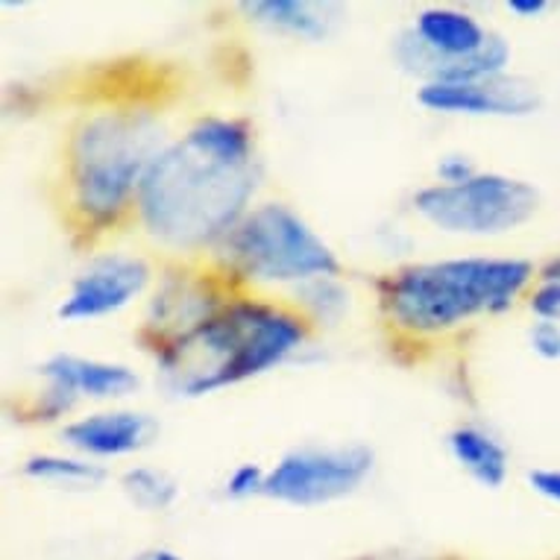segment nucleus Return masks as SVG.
<instances>
[{
    "label": "nucleus",
    "mask_w": 560,
    "mask_h": 560,
    "mask_svg": "<svg viewBox=\"0 0 560 560\" xmlns=\"http://www.w3.org/2000/svg\"><path fill=\"white\" fill-rule=\"evenodd\" d=\"M265 162L253 118L202 112L153 159L132 230L162 261L212 258L258 202Z\"/></svg>",
    "instance_id": "obj_1"
},
{
    "label": "nucleus",
    "mask_w": 560,
    "mask_h": 560,
    "mask_svg": "<svg viewBox=\"0 0 560 560\" xmlns=\"http://www.w3.org/2000/svg\"><path fill=\"white\" fill-rule=\"evenodd\" d=\"M171 138L165 89H103L65 124L50 202L71 247L92 256L132 230L141 183Z\"/></svg>",
    "instance_id": "obj_2"
},
{
    "label": "nucleus",
    "mask_w": 560,
    "mask_h": 560,
    "mask_svg": "<svg viewBox=\"0 0 560 560\" xmlns=\"http://www.w3.org/2000/svg\"><path fill=\"white\" fill-rule=\"evenodd\" d=\"M540 267L523 256L399 261L370 279L382 338L402 361L458 343L478 323L523 305Z\"/></svg>",
    "instance_id": "obj_3"
},
{
    "label": "nucleus",
    "mask_w": 560,
    "mask_h": 560,
    "mask_svg": "<svg viewBox=\"0 0 560 560\" xmlns=\"http://www.w3.org/2000/svg\"><path fill=\"white\" fill-rule=\"evenodd\" d=\"M314 326L273 294L238 291L221 312L150 355L174 399H202L282 370L312 347Z\"/></svg>",
    "instance_id": "obj_4"
},
{
    "label": "nucleus",
    "mask_w": 560,
    "mask_h": 560,
    "mask_svg": "<svg viewBox=\"0 0 560 560\" xmlns=\"http://www.w3.org/2000/svg\"><path fill=\"white\" fill-rule=\"evenodd\" d=\"M241 291L285 296L317 276H340L338 249L285 200H258L212 253Z\"/></svg>",
    "instance_id": "obj_5"
},
{
    "label": "nucleus",
    "mask_w": 560,
    "mask_h": 560,
    "mask_svg": "<svg viewBox=\"0 0 560 560\" xmlns=\"http://www.w3.org/2000/svg\"><path fill=\"white\" fill-rule=\"evenodd\" d=\"M396 68L413 83H476L511 74L514 47L476 12L429 3L390 42Z\"/></svg>",
    "instance_id": "obj_6"
},
{
    "label": "nucleus",
    "mask_w": 560,
    "mask_h": 560,
    "mask_svg": "<svg viewBox=\"0 0 560 560\" xmlns=\"http://www.w3.org/2000/svg\"><path fill=\"white\" fill-rule=\"evenodd\" d=\"M411 212L432 230L455 238H505L534 221L540 188L523 176L485 171L460 185L429 183L411 194Z\"/></svg>",
    "instance_id": "obj_7"
},
{
    "label": "nucleus",
    "mask_w": 560,
    "mask_h": 560,
    "mask_svg": "<svg viewBox=\"0 0 560 560\" xmlns=\"http://www.w3.org/2000/svg\"><path fill=\"white\" fill-rule=\"evenodd\" d=\"M376 472V450L368 443H303L267 464L265 499L276 505H338L355 497Z\"/></svg>",
    "instance_id": "obj_8"
},
{
    "label": "nucleus",
    "mask_w": 560,
    "mask_h": 560,
    "mask_svg": "<svg viewBox=\"0 0 560 560\" xmlns=\"http://www.w3.org/2000/svg\"><path fill=\"white\" fill-rule=\"evenodd\" d=\"M36 378L38 385L15 405V420L24 425L62 423L83 402L118 405L141 387L136 368L80 352L47 355L36 364Z\"/></svg>",
    "instance_id": "obj_9"
},
{
    "label": "nucleus",
    "mask_w": 560,
    "mask_h": 560,
    "mask_svg": "<svg viewBox=\"0 0 560 560\" xmlns=\"http://www.w3.org/2000/svg\"><path fill=\"white\" fill-rule=\"evenodd\" d=\"M241 288L214 265L212 258L200 261H159L156 285L144 300L136 340L148 355L167 343L185 338L200 323L218 314Z\"/></svg>",
    "instance_id": "obj_10"
},
{
    "label": "nucleus",
    "mask_w": 560,
    "mask_h": 560,
    "mask_svg": "<svg viewBox=\"0 0 560 560\" xmlns=\"http://www.w3.org/2000/svg\"><path fill=\"white\" fill-rule=\"evenodd\" d=\"M159 265L144 253L97 249L85 256L56 303V320L68 326L94 323L127 312L138 300H148L156 285Z\"/></svg>",
    "instance_id": "obj_11"
},
{
    "label": "nucleus",
    "mask_w": 560,
    "mask_h": 560,
    "mask_svg": "<svg viewBox=\"0 0 560 560\" xmlns=\"http://www.w3.org/2000/svg\"><path fill=\"white\" fill-rule=\"evenodd\" d=\"M413 103L446 118L520 120L542 109V92L534 80L505 74L476 83H423L417 85Z\"/></svg>",
    "instance_id": "obj_12"
},
{
    "label": "nucleus",
    "mask_w": 560,
    "mask_h": 560,
    "mask_svg": "<svg viewBox=\"0 0 560 560\" xmlns=\"http://www.w3.org/2000/svg\"><path fill=\"white\" fill-rule=\"evenodd\" d=\"M162 425L150 411L129 405H103L92 411L77 413L59 429L65 450L77 452L97 464L127 460L141 455L159 441Z\"/></svg>",
    "instance_id": "obj_13"
},
{
    "label": "nucleus",
    "mask_w": 560,
    "mask_h": 560,
    "mask_svg": "<svg viewBox=\"0 0 560 560\" xmlns=\"http://www.w3.org/2000/svg\"><path fill=\"white\" fill-rule=\"evenodd\" d=\"M235 12L244 24L267 36L291 42H326L347 19V7L335 0H241Z\"/></svg>",
    "instance_id": "obj_14"
},
{
    "label": "nucleus",
    "mask_w": 560,
    "mask_h": 560,
    "mask_svg": "<svg viewBox=\"0 0 560 560\" xmlns=\"http://www.w3.org/2000/svg\"><path fill=\"white\" fill-rule=\"evenodd\" d=\"M446 452L452 464L481 490H502L511 478L514 455L490 425L460 420L446 432Z\"/></svg>",
    "instance_id": "obj_15"
},
{
    "label": "nucleus",
    "mask_w": 560,
    "mask_h": 560,
    "mask_svg": "<svg viewBox=\"0 0 560 560\" xmlns=\"http://www.w3.org/2000/svg\"><path fill=\"white\" fill-rule=\"evenodd\" d=\"M21 476L33 485L50 487V490H65V493H92L101 490L112 478L106 464L89 460L71 450H47L33 452L21 460Z\"/></svg>",
    "instance_id": "obj_16"
},
{
    "label": "nucleus",
    "mask_w": 560,
    "mask_h": 560,
    "mask_svg": "<svg viewBox=\"0 0 560 560\" xmlns=\"http://www.w3.org/2000/svg\"><path fill=\"white\" fill-rule=\"evenodd\" d=\"M115 485L120 497L141 514H171L183 499L179 478L156 464H129L115 476Z\"/></svg>",
    "instance_id": "obj_17"
},
{
    "label": "nucleus",
    "mask_w": 560,
    "mask_h": 560,
    "mask_svg": "<svg viewBox=\"0 0 560 560\" xmlns=\"http://www.w3.org/2000/svg\"><path fill=\"white\" fill-rule=\"evenodd\" d=\"M282 300L294 305L305 320L312 323L314 331L335 329L352 312V288L347 276H317L312 282L294 288Z\"/></svg>",
    "instance_id": "obj_18"
},
{
    "label": "nucleus",
    "mask_w": 560,
    "mask_h": 560,
    "mask_svg": "<svg viewBox=\"0 0 560 560\" xmlns=\"http://www.w3.org/2000/svg\"><path fill=\"white\" fill-rule=\"evenodd\" d=\"M267 467L258 460H241L221 478L218 493L226 502H249V499H265Z\"/></svg>",
    "instance_id": "obj_19"
},
{
    "label": "nucleus",
    "mask_w": 560,
    "mask_h": 560,
    "mask_svg": "<svg viewBox=\"0 0 560 560\" xmlns=\"http://www.w3.org/2000/svg\"><path fill=\"white\" fill-rule=\"evenodd\" d=\"M523 305L528 308L534 320L560 323V276L540 273L528 288Z\"/></svg>",
    "instance_id": "obj_20"
},
{
    "label": "nucleus",
    "mask_w": 560,
    "mask_h": 560,
    "mask_svg": "<svg viewBox=\"0 0 560 560\" xmlns=\"http://www.w3.org/2000/svg\"><path fill=\"white\" fill-rule=\"evenodd\" d=\"M476 174H481V165L476 162V156H469L464 150H450L434 159V183L460 185Z\"/></svg>",
    "instance_id": "obj_21"
},
{
    "label": "nucleus",
    "mask_w": 560,
    "mask_h": 560,
    "mask_svg": "<svg viewBox=\"0 0 560 560\" xmlns=\"http://www.w3.org/2000/svg\"><path fill=\"white\" fill-rule=\"evenodd\" d=\"M525 343L532 349L534 359L540 361H560V323L534 320L525 329Z\"/></svg>",
    "instance_id": "obj_22"
},
{
    "label": "nucleus",
    "mask_w": 560,
    "mask_h": 560,
    "mask_svg": "<svg viewBox=\"0 0 560 560\" xmlns=\"http://www.w3.org/2000/svg\"><path fill=\"white\" fill-rule=\"evenodd\" d=\"M525 485L540 499L560 505V467H534L525 472Z\"/></svg>",
    "instance_id": "obj_23"
},
{
    "label": "nucleus",
    "mask_w": 560,
    "mask_h": 560,
    "mask_svg": "<svg viewBox=\"0 0 560 560\" xmlns=\"http://www.w3.org/2000/svg\"><path fill=\"white\" fill-rule=\"evenodd\" d=\"M505 10L520 21H537L551 10L549 0H508Z\"/></svg>",
    "instance_id": "obj_24"
},
{
    "label": "nucleus",
    "mask_w": 560,
    "mask_h": 560,
    "mask_svg": "<svg viewBox=\"0 0 560 560\" xmlns=\"http://www.w3.org/2000/svg\"><path fill=\"white\" fill-rule=\"evenodd\" d=\"M127 560H185L183 555L171 546H144V549L132 551Z\"/></svg>",
    "instance_id": "obj_25"
},
{
    "label": "nucleus",
    "mask_w": 560,
    "mask_h": 560,
    "mask_svg": "<svg viewBox=\"0 0 560 560\" xmlns=\"http://www.w3.org/2000/svg\"><path fill=\"white\" fill-rule=\"evenodd\" d=\"M355 560H469L460 558V555H402V551H394V555H361Z\"/></svg>",
    "instance_id": "obj_26"
},
{
    "label": "nucleus",
    "mask_w": 560,
    "mask_h": 560,
    "mask_svg": "<svg viewBox=\"0 0 560 560\" xmlns=\"http://www.w3.org/2000/svg\"><path fill=\"white\" fill-rule=\"evenodd\" d=\"M540 273L546 276H560V256H551L546 265H540Z\"/></svg>",
    "instance_id": "obj_27"
},
{
    "label": "nucleus",
    "mask_w": 560,
    "mask_h": 560,
    "mask_svg": "<svg viewBox=\"0 0 560 560\" xmlns=\"http://www.w3.org/2000/svg\"><path fill=\"white\" fill-rule=\"evenodd\" d=\"M551 560H560V558H551Z\"/></svg>",
    "instance_id": "obj_28"
}]
</instances>
